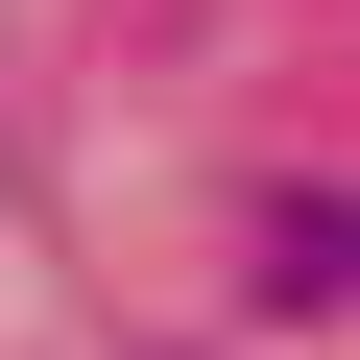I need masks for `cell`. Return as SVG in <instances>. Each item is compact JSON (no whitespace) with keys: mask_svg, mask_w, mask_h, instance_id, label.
I'll return each instance as SVG.
<instances>
[{"mask_svg":"<svg viewBox=\"0 0 360 360\" xmlns=\"http://www.w3.org/2000/svg\"><path fill=\"white\" fill-rule=\"evenodd\" d=\"M264 217V288H360V193H240Z\"/></svg>","mask_w":360,"mask_h":360,"instance_id":"cell-1","label":"cell"}]
</instances>
